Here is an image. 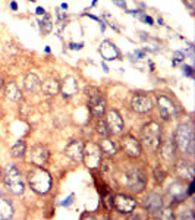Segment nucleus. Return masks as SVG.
<instances>
[{"mask_svg":"<svg viewBox=\"0 0 195 220\" xmlns=\"http://www.w3.org/2000/svg\"><path fill=\"white\" fill-rule=\"evenodd\" d=\"M173 141H175L176 150H179L185 157L192 156L195 151V134L192 125L191 123H182V125L177 126Z\"/></svg>","mask_w":195,"mask_h":220,"instance_id":"1","label":"nucleus"},{"mask_svg":"<svg viewBox=\"0 0 195 220\" xmlns=\"http://www.w3.org/2000/svg\"><path fill=\"white\" fill-rule=\"evenodd\" d=\"M27 180L32 191L44 195L51 189V175L43 166L31 167L27 173Z\"/></svg>","mask_w":195,"mask_h":220,"instance_id":"2","label":"nucleus"},{"mask_svg":"<svg viewBox=\"0 0 195 220\" xmlns=\"http://www.w3.org/2000/svg\"><path fill=\"white\" fill-rule=\"evenodd\" d=\"M141 141L145 148L151 153H157L161 144V125L155 121H150L141 129Z\"/></svg>","mask_w":195,"mask_h":220,"instance_id":"3","label":"nucleus"},{"mask_svg":"<svg viewBox=\"0 0 195 220\" xmlns=\"http://www.w3.org/2000/svg\"><path fill=\"white\" fill-rule=\"evenodd\" d=\"M3 182H5V188L13 195H22L25 191V180L18 167L15 164L6 166L3 172Z\"/></svg>","mask_w":195,"mask_h":220,"instance_id":"4","label":"nucleus"},{"mask_svg":"<svg viewBox=\"0 0 195 220\" xmlns=\"http://www.w3.org/2000/svg\"><path fill=\"white\" fill-rule=\"evenodd\" d=\"M85 95L88 99V109H90L91 115L100 119L106 112V99L103 93L97 87L91 85L85 88Z\"/></svg>","mask_w":195,"mask_h":220,"instance_id":"5","label":"nucleus"},{"mask_svg":"<svg viewBox=\"0 0 195 220\" xmlns=\"http://www.w3.org/2000/svg\"><path fill=\"white\" fill-rule=\"evenodd\" d=\"M103 151H101L100 145L97 142H90L84 144V154H82V162L85 163V166L90 170H94L97 167L101 166L103 163Z\"/></svg>","mask_w":195,"mask_h":220,"instance_id":"6","label":"nucleus"},{"mask_svg":"<svg viewBox=\"0 0 195 220\" xmlns=\"http://www.w3.org/2000/svg\"><path fill=\"white\" fill-rule=\"evenodd\" d=\"M125 179H126V186L132 192L140 194L147 186V176L138 167H132L131 170H128L125 175Z\"/></svg>","mask_w":195,"mask_h":220,"instance_id":"7","label":"nucleus"},{"mask_svg":"<svg viewBox=\"0 0 195 220\" xmlns=\"http://www.w3.org/2000/svg\"><path fill=\"white\" fill-rule=\"evenodd\" d=\"M113 207L114 210L120 213V214H131L132 211L136 208L138 202H136L135 198L129 197V195H125V194H118L113 197Z\"/></svg>","mask_w":195,"mask_h":220,"instance_id":"8","label":"nucleus"},{"mask_svg":"<svg viewBox=\"0 0 195 220\" xmlns=\"http://www.w3.org/2000/svg\"><path fill=\"white\" fill-rule=\"evenodd\" d=\"M120 145H122V150L125 151V154L132 158H138V157H141V154H142L141 141H138L132 134L125 135L122 138V141H120Z\"/></svg>","mask_w":195,"mask_h":220,"instance_id":"9","label":"nucleus"},{"mask_svg":"<svg viewBox=\"0 0 195 220\" xmlns=\"http://www.w3.org/2000/svg\"><path fill=\"white\" fill-rule=\"evenodd\" d=\"M175 175L183 182H194V175H195L194 163L186 160V158L177 160L175 163Z\"/></svg>","mask_w":195,"mask_h":220,"instance_id":"10","label":"nucleus"},{"mask_svg":"<svg viewBox=\"0 0 195 220\" xmlns=\"http://www.w3.org/2000/svg\"><path fill=\"white\" fill-rule=\"evenodd\" d=\"M131 107L134 112L140 113V115H145V113H150L154 107L153 100L150 95L147 94H134L131 100Z\"/></svg>","mask_w":195,"mask_h":220,"instance_id":"11","label":"nucleus"},{"mask_svg":"<svg viewBox=\"0 0 195 220\" xmlns=\"http://www.w3.org/2000/svg\"><path fill=\"white\" fill-rule=\"evenodd\" d=\"M50 158V151L49 148L43 145V144H37L34 147H31L29 151V163L34 166H44L49 163Z\"/></svg>","mask_w":195,"mask_h":220,"instance_id":"12","label":"nucleus"},{"mask_svg":"<svg viewBox=\"0 0 195 220\" xmlns=\"http://www.w3.org/2000/svg\"><path fill=\"white\" fill-rule=\"evenodd\" d=\"M166 192L173 202H182L188 198V188L185 186V182H181V180L170 182L166 188Z\"/></svg>","mask_w":195,"mask_h":220,"instance_id":"13","label":"nucleus"},{"mask_svg":"<svg viewBox=\"0 0 195 220\" xmlns=\"http://www.w3.org/2000/svg\"><path fill=\"white\" fill-rule=\"evenodd\" d=\"M157 107L159 112L161 115L163 119H170L172 116H175L177 112L176 104L173 103V100L170 97H167L166 94H157Z\"/></svg>","mask_w":195,"mask_h":220,"instance_id":"14","label":"nucleus"},{"mask_svg":"<svg viewBox=\"0 0 195 220\" xmlns=\"http://www.w3.org/2000/svg\"><path fill=\"white\" fill-rule=\"evenodd\" d=\"M106 123H107V126H109L110 134H113V135H119V134H122L123 126H125V123H123V119H122V116L119 115V112H118V110H109V112H107V117H106Z\"/></svg>","mask_w":195,"mask_h":220,"instance_id":"15","label":"nucleus"},{"mask_svg":"<svg viewBox=\"0 0 195 220\" xmlns=\"http://www.w3.org/2000/svg\"><path fill=\"white\" fill-rule=\"evenodd\" d=\"M82 154H84V142H82L81 139H72V141L65 147V156H68L71 160H73V162L81 163Z\"/></svg>","mask_w":195,"mask_h":220,"instance_id":"16","label":"nucleus"},{"mask_svg":"<svg viewBox=\"0 0 195 220\" xmlns=\"http://www.w3.org/2000/svg\"><path fill=\"white\" fill-rule=\"evenodd\" d=\"M78 91H79V82H78L76 78L72 77V75L65 77V79L60 84V93L65 99L73 97L75 94H78Z\"/></svg>","mask_w":195,"mask_h":220,"instance_id":"17","label":"nucleus"},{"mask_svg":"<svg viewBox=\"0 0 195 220\" xmlns=\"http://www.w3.org/2000/svg\"><path fill=\"white\" fill-rule=\"evenodd\" d=\"M164 204V200H163V195L159 192H150L147 197H145V201H144V206H145V210L151 213V214H155L157 211L163 207Z\"/></svg>","mask_w":195,"mask_h":220,"instance_id":"18","label":"nucleus"},{"mask_svg":"<svg viewBox=\"0 0 195 220\" xmlns=\"http://www.w3.org/2000/svg\"><path fill=\"white\" fill-rule=\"evenodd\" d=\"M157 151H160V157L163 158L164 162H167V163L175 162V157H176V145H175L173 139L161 141Z\"/></svg>","mask_w":195,"mask_h":220,"instance_id":"19","label":"nucleus"},{"mask_svg":"<svg viewBox=\"0 0 195 220\" xmlns=\"http://www.w3.org/2000/svg\"><path fill=\"white\" fill-rule=\"evenodd\" d=\"M3 94L8 100L13 101V103H19L24 100V95H22V90L18 87V84L15 81H8L5 84V91Z\"/></svg>","mask_w":195,"mask_h":220,"instance_id":"20","label":"nucleus"},{"mask_svg":"<svg viewBox=\"0 0 195 220\" xmlns=\"http://www.w3.org/2000/svg\"><path fill=\"white\" fill-rule=\"evenodd\" d=\"M100 53L104 60H118L120 59V51L112 41H103L100 44Z\"/></svg>","mask_w":195,"mask_h":220,"instance_id":"21","label":"nucleus"},{"mask_svg":"<svg viewBox=\"0 0 195 220\" xmlns=\"http://www.w3.org/2000/svg\"><path fill=\"white\" fill-rule=\"evenodd\" d=\"M12 216H13V206L9 198L0 191V219H12Z\"/></svg>","mask_w":195,"mask_h":220,"instance_id":"22","label":"nucleus"},{"mask_svg":"<svg viewBox=\"0 0 195 220\" xmlns=\"http://www.w3.org/2000/svg\"><path fill=\"white\" fill-rule=\"evenodd\" d=\"M24 87H25V90L28 93H31V94H35L38 91L41 90V81L40 78L37 77L35 73H27V77L24 79Z\"/></svg>","mask_w":195,"mask_h":220,"instance_id":"23","label":"nucleus"},{"mask_svg":"<svg viewBox=\"0 0 195 220\" xmlns=\"http://www.w3.org/2000/svg\"><path fill=\"white\" fill-rule=\"evenodd\" d=\"M41 90H43V93H44L45 95H50V97H53V95L59 94L60 91V82L56 79V78L50 77L47 78L43 84H41Z\"/></svg>","mask_w":195,"mask_h":220,"instance_id":"24","label":"nucleus"},{"mask_svg":"<svg viewBox=\"0 0 195 220\" xmlns=\"http://www.w3.org/2000/svg\"><path fill=\"white\" fill-rule=\"evenodd\" d=\"M98 145H100L103 154L109 156V157H113V156L118 154V145H116L109 137H103V139H101V142L98 144Z\"/></svg>","mask_w":195,"mask_h":220,"instance_id":"25","label":"nucleus"},{"mask_svg":"<svg viewBox=\"0 0 195 220\" xmlns=\"http://www.w3.org/2000/svg\"><path fill=\"white\" fill-rule=\"evenodd\" d=\"M25 154H27V142L22 141V139H19L18 142L10 148V156L13 158H18L19 160V158L25 157Z\"/></svg>","mask_w":195,"mask_h":220,"instance_id":"26","label":"nucleus"},{"mask_svg":"<svg viewBox=\"0 0 195 220\" xmlns=\"http://www.w3.org/2000/svg\"><path fill=\"white\" fill-rule=\"evenodd\" d=\"M38 24H40V30L43 34H49L53 30V22H51V18L49 15H43V19H40Z\"/></svg>","mask_w":195,"mask_h":220,"instance_id":"27","label":"nucleus"},{"mask_svg":"<svg viewBox=\"0 0 195 220\" xmlns=\"http://www.w3.org/2000/svg\"><path fill=\"white\" fill-rule=\"evenodd\" d=\"M157 213H159V214H157V219H161V220H172V219H175V211H173L170 207H166V208L161 207Z\"/></svg>","mask_w":195,"mask_h":220,"instance_id":"28","label":"nucleus"},{"mask_svg":"<svg viewBox=\"0 0 195 220\" xmlns=\"http://www.w3.org/2000/svg\"><path fill=\"white\" fill-rule=\"evenodd\" d=\"M95 131H97V134H100L101 137H109V135H110L109 126H107V123H106L104 119H100V121L97 122V125H95Z\"/></svg>","mask_w":195,"mask_h":220,"instance_id":"29","label":"nucleus"},{"mask_svg":"<svg viewBox=\"0 0 195 220\" xmlns=\"http://www.w3.org/2000/svg\"><path fill=\"white\" fill-rule=\"evenodd\" d=\"M154 178L157 180V184H163V180L166 179V172L161 169V167H155L154 169Z\"/></svg>","mask_w":195,"mask_h":220,"instance_id":"30","label":"nucleus"},{"mask_svg":"<svg viewBox=\"0 0 195 220\" xmlns=\"http://www.w3.org/2000/svg\"><path fill=\"white\" fill-rule=\"evenodd\" d=\"M29 112H31V106L27 103H22L21 106H19V115L22 117H27L28 115H29Z\"/></svg>","mask_w":195,"mask_h":220,"instance_id":"31","label":"nucleus"},{"mask_svg":"<svg viewBox=\"0 0 195 220\" xmlns=\"http://www.w3.org/2000/svg\"><path fill=\"white\" fill-rule=\"evenodd\" d=\"M179 219H195V214H194V211L192 210H183V213H182L181 216H179Z\"/></svg>","mask_w":195,"mask_h":220,"instance_id":"32","label":"nucleus"},{"mask_svg":"<svg viewBox=\"0 0 195 220\" xmlns=\"http://www.w3.org/2000/svg\"><path fill=\"white\" fill-rule=\"evenodd\" d=\"M173 65H176V63L179 62H183V59H185V54L182 53V51H175V54H173Z\"/></svg>","mask_w":195,"mask_h":220,"instance_id":"33","label":"nucleus"},{"mask_svg":"<svg viewBox=\"0 0 195 220\" xmlns=\"http://www.w3.org/2000/svg\"><path fill=\"white\" fill-rule=\"evenodd\" d=\"M183 73H185L186 77H189V78H192L194 77V71H192V66H188V65H183Z\"/></svg>","mask_w":195,"mask_h":220,"instance_id":"34","label":"nucleus"},{"mask_svg":"<svg viewBox=\"0 0 195 220\" xmlns=\"http://www.w3.org/2000/svg\"><path fill=\"white\" fill-rule=\"evenodd\" d=\"M72 202H73V195H69V197L66 198L63 202H62V206H65V207H66V206H71Z\"/></svg>","mask_w":195,"mask_h":220,"instance_id":"35","label":"nucleus"},{"mask_svg":"<svg viewBox=\"0 0 195 220\" xmlns=\"http://www.w3.org/2000/svg\"><path fill=\"white\" fill-rule=\"evenodd\" d=\"M5 84H6V81L3 79V77L0 75V94H3V91H5Z\"/></svg>","mask_w":195,"mask_h":220,"instance_id":"36","label":"nucleus"},{"mask_svg":"<svg viewBox=\"0 0 195 220\" xmlns=\"http://www.w3.org/2000/svg\"><path fill=\"white\" fill-rule=\"evenodd\" d=\"M113 2L119 6V8H126V3H125L123 0H113Z\"/></svg>","mask_w":195,"mask_h":220,"instance_id":"37","label":"nucleus"},{"mask_svg":"<svg viewBox=\"0 0 195 220\" xmlns=\"http://www.w3.org/2000/svg\"><path fill=\"white\" fill-rule=\"evenodd\" d=\"M71 49L72 50H79V49H82V44H75V43H71Z\"/></svg>","mask_w":195,"mask_h":220,"instance_id":"38","label":"nucleus"},{"mask_svg":"<svg viewBox=\"0 0 195 220\" xmlns=\"http://www.w3.org/2000/svg\"><path fill=\"white\" fill-rule=\"evenodd\" d=\"M35 13H37V15H40V16H41V15H45L44 8H37V9H35Z\"/></svg>","mask_w":195,"mask_h":220,"instance_id":"39","label":"nucleus"},{"mask_svg":"<svg viewBox=\"0 0 195 220\" xmlns=\"http://www.w3.org/2000/svg\"><path fill=\"white\" fill-rule=\"evenodd\" d=\"M142 21H145L147 24L153 25V18H151V16H142Z\"/></svg>","mask_w":195,"mask_h":220,"instance_id":"40","label":"nucleus"},{"mask_svg":"<svg viewBox=\"0 0 195 220\" xmlns=\"http://www.w3.org/2000/svg\"><path fill=\"white\" fill-rule=\"evenodd\" d=\"M185 2H186V5L189 6L191 9H192V8H194V5H195V2H194V0H185Z\"/></svg>","mask_w":195,"mask_h":220,"instance_id":"41","label":"nucleus"},{"mask_svg":"<svg viewBox=\"0 0 195 220\" xmlns=\"http://www.w3.org/2000/svg\"><path fill=\"white\" fill-rule=\"evenodd\" d=\"M10 9L16 10V9H18V3H16V2H12V3H10Z\"/></svg>","mask_w":195,"mask_h":220,"instance_id":"42","label":"nucleus"},{"mask_svg":"<svg viewBox=\"0 0 195 220\" xmlns=\"http://www.w3.org/2000/svg\"><path fill=\"white\" fill-rule=\"evenodd\" d=\"M2 178H3V169H2V166H0V180H2Z\"/></svg>","mask_w":195,"mask_h":220,"instance_id":"43","label":"nucleus"},{"mask_svg":"<svg viewBox=\"0 0 195 220\" xmlns=\"http://www.w3.org/2000/svg\"><path fill=\"white\" fill-rule=\"evenodd\" d=\"M62 9H68V5H66V3H62Z\"/></svg>","mask_w":195,"mask_h":220,"instance_id":"44","label":"nucleus"},{"mask_svg":"<svg viewBox=\"0 0 195 220\" xmlns=\"http://www.w3.org/2000/svg\"><path fill=\"white\" fill-rule=\"evenodd\" d=\"M0 117H2V109H0Z\"/></svg>","mask_w":195,"mask_h":220,"instance_id":"45","label":"nucleus"},{"mask_svg":"<svg viewBox=\"0 0 195 220\" xmlns=\"http://www.w3.org/2000/svg\"><path fill=\"white\" fill-rule=\"evenodd\" d=\"M29 2H37V0H29Z\"/></svg>","mask_w":195,"mask_h":220,"instance_id":"46","label":"nucleus"}]
</instances>
